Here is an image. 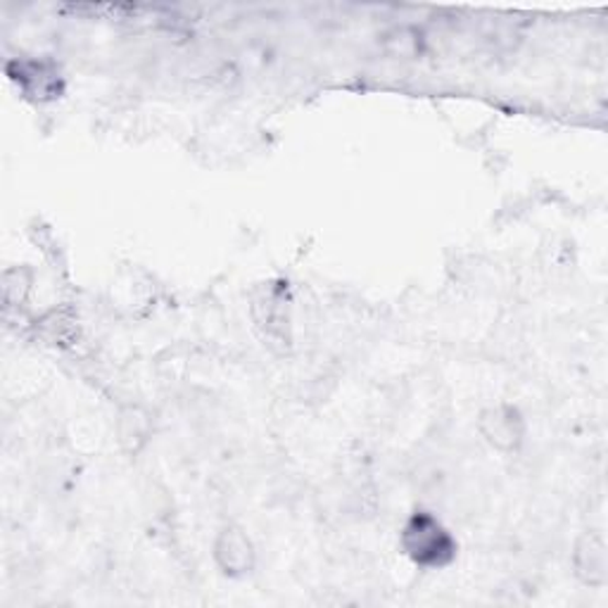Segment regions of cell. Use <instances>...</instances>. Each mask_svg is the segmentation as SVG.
Instances as JSON below:
<instances>
[{"mask_svg": "<svg viewBox=\"0 0 608 608\" xmlns=\"http://www.w3.org/2000/svg\"><path fill=\"white\" fill-rule=\"evenodd\" d=\"M407 546L409 552L423 563H440L442 552H452V544L447 535L440 530V526L428 516H417L407 528Z\"/></svg>", "mask_w": 608, "mask_h": 608, "instance_id": "cell-1", "label": "cell"}]
</instances>
